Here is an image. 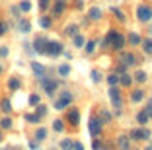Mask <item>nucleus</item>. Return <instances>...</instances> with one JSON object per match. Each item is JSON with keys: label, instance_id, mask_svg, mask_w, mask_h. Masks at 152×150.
Segmentation results:
<instances>
[{"label": "nucleus", "instance_id": "1", "mask_svg": "<svg viewBox=\"0 0 152 150\" xmlns=\"http://www.w3.org/2000/svg\"><path fill=\"white\" fill-rule=\"evenodd\" d=\"M105 45H109L111 49H115V51H121L123 49V45H125V37L121 35L119 31H115V29H111L107 33V37H105V41H103Z\"/></svg>", "mask_w": 152, "mask_h": 150}, {"label": "nucleus", "instance_id": "2", "mask_svg": "<svg viewBox=\"0 0 152 150\" xmlns=\"http://www.w3.org/2000/svg\"><path fill=\"white\" fill-rule=\"evenodd\" d=\"M45 53L51 55V57H58V55L63 53V45L57 43V41H47V45H45Z\"/></svg>", "mask_w": 152, "mask_h": 150}, {"label": "nucleus", "instance_id": "3", "mask_svg": "<svg viewBox=\"0 0 152 150\" xmlns=\"http://www.w3.org/2000/svg\"><path fill=\"white\" fill-rule=\"evenodd\" d=\"M137 18L140 20V22H148V20L152 18V8L150 6H139V8H137Z\"/></svg>", "mask_w": 152, "mask_h": 150}, {"label": "nucleus", "instance_id": "4", "mask_svg": "<svg viewBox=\"0 0 152 150\" xmlns=\"http://www.w3.org/2000/svg\"><path fill=\"white\" fill-rule=\"evenodd\" d=\"M70 102H72V94H70V92H64L63 96H61L57 102H55V109H58V111L64 109V107H66Z\"/></svg>", "mask_w": 152, "mask_h": 150}, {"label": "nucleus", "instance_id": "5", "mask_svg": "<svg viewBox=\"0 0 152 150\" xmlns=\"http://www.w3.org/2000/svg\"><path fill=\"white\" fill-rule=\"evenodd\" d=\"M90 132H92V137H98L99 132H102V121L99 119H90Z\"/></svg>", "mask_w": 152, "mask_h": 150}, {"label": "nucleus", "instance_id": "6", "mask_svg": "<svg viewBox=\"0 0 152 150\" xmlns=\"http://www.w3.org/2000/svg\"><path fill=\"white\" fill-rule=\"evenodd\" d=\"M109 97H111V102H113V105H115V107H121V103H123V102H121V92L117 88L109 90Z\"/></svg>", "mask_w": 152, "mask_h": 150}, {"label": "nucleus", "instance_id": "7", "mask_svg": "<svg viewBox=\"0 0 152 150\" xmlns=\"http://www.w3.org/2000/svg\"><path fill=\"white\" fill-rule=\"evenodd\" d=\"M78 121H80V113H78V109H70V111H68V123L76 127Z\"/></svg>", "mask_w": 152, "mask_h": 150}, {"label": "nucleus", "instance_id": "8", "mask_svg": "<svg viewBox=\"0 0 152 150\" xmlns=\"http://www.w3.org/2000/svg\"><path fill=\"white\" fill-rule=\"evenodd\" d=\"M131 137L133 138H150V132H148L146 129H137V131L131 132Z\"/></svg>", "mask_w": 152, "mask_h": 150}, {"label": "nucleus", "instance_id": "9", "mask_svg": "<svg viewBox=\"0 0 152 150\" xmlns=\"http://www.w3.org/2000/svg\"><path fill=\"white\" fill-rule=\"evenodd\" d=\"M45 45H47V41H45L43 37H37L35 43H33V47H35L37 53H45Z\"/></svg>", "mask_w": 152, "mask_h": 150}, {"label": "nucleus", "instance_id": "10", "mask_svg": "<svg viewBox=\"0 0 152 150\" xmlns=\"http://www.w3.org/2000/svg\"><path fill=\"white\" fill-rule=\"evenodd\" d=\"M43 86H45V92L47 94H53L57 90V82L55 80H43Z\"/></svg>", "mask_w": 152, "mask_h": 150}, {"label": "nucleus", "instance_id": "11", "mask_svg": "<svg viewBox=\"0 0 152 150\" xmlns=\"http://www.w3.org/2000/svg\"><path fill=\"white\" fill-rule=\"evenodd\" d=\"M64 0H57V4H55V10H53V16L57 18V16H61V14L64 12Z\"/></svg>", "mask_w": 152, "mask_h": 150}, {"label": "nucleus", "instance_id": "12", "mask_svg": "<svg viewBox=\"0 0 152 150\" xmlns=\"http://www.w3.org/2000/svg\"><path fill=\"white\" fill-rule=\"evenodd\" d=\"M31 68H33V72H35L39 78H43V76H45V68H43L41 62H31Z\"/></svg>", "mask_w": 152, "mask_h": 150}, {"label": "nucleus", "instance_id": "13", "mask_svg": "<svg viewBox=\"0 0 152 150\" xmlns=\"http://www.w3.org/2000/svg\"><path fill=\"white\" fill-rule=\"evenodd\" d=\"M121 62H125L127 66L134 64V55L133 53H123V55H121Z\"/></svg>", "mask_w": 152, "mask_h": 150}, {"label": "nucleus", "instance_id": "14", "mask_svg": "<svg viewBox=\"0 0 152 150\" xmlns=\"http://www.w3.org/2000/svg\"><path fill=\"white\" fill-rule=\"evenodd\" d=\"M88 16H90V20H99V18H102V10H99V8H90Z\"/></svg>", "mask_w": 152, "mask_h": 150}, {"label": "nucleus", "instance_id": "15", "mask_svg": "<svg viewBox=\"0 0 152 150\" xmlns=\"http://www.w3.org/2000/svg\"><path fill=\"white\" fill-rule=\"evenodd\" d=\"M29 29H31V23H29V20H22V22H20V31H22V33H27Z\"/></svg>", "mask_w": 152, "mask_h": 150}, {"label": "nucleus", "instance_id": "16", "mask_svg": "<svg viewBox=\"0 0 152 150\" xmlns=\"http://www.w3.org/2000/svg\"><path fill=\"white\" fill-rule=\"evenodd\" d=\"M0 109L4 111V113H10V111H12V103H10L8 100H2V102H0Z\"/></svg>", "mask_w": 152, "mask_h": 150}, {"label": "nucleus", "instance_id": "17", "mask_svg": "<svg viewBox=\"0 0 152 150\" xmlns=\"http://www.w3.org/2000/svg\"><path fill=\"white\" fill-rule=\"evenodd\" d=\"M117 144H119V148H123V150H129V140H127V137H119V142H117Z\"/></svg>", "mask_w": 152, "mask_h": 150}, {"label": "nucleus", "instance_id": "18", "mask_svg": "<svg viewBox=\"0 0 152 150\" xmlns=\"http://www.w3.org/2000/svg\"><path fill=\"white\" fill-rule=\"evenodd\" d=\"M58 74H61V76H68V74H70V66H68V64H61V66H58Z\"/></svg>", "mask_w": 152, "mask_h": 150}, {"label": "nucleus", "instance_id": "19", "mask_svg": "<svg viewBox=\"0 0 152 150\" xmlns=\"http://www.w3.org/2000/svg\"><path fill=\"white\" fill-rule=\"evenodd\" d=\"M119 82H121V86H129L131 82H133V78H131L129 74H125V72H123V76L119 78Z\"/></svg>", "mask_w": 152, "mask_h": 150}, {"label": "nucleus", "instance_id": "20", "mask_svg": "<svg viewBox=\"0 0 152 150\" xmlns=\"http://www.w3.org/2000/svg\"><path fill=\"white\" fill-rule=\"evenodd\" d=\"M142 97H144V92H142V90H137V92H133L131 100H133V102H140Z\"/></svg>", "mask_w": 152, "mask_h": 150}, {"label": "nucleus", "instance_id": "21", "mask_svg": "<svg viewBox=\"0 0 152 150\" xmlns=\"http://www.w3.org/2000/svg\"><path fill=\"white\" fill-rule=\"evenodd\" d=\"M137 121H139L140 125H144V123H146V121H148V115H146V111H144V109L140 111L139 115H137Z\"/></svg>", "mask_w": 152, "mask_h": 150}, {"label": "nucleus", "instance_id": "22", "mask_svg": "<svg viewBox=\"0 0 152 150\" xmlns=\"http://www.w3.org/2000/svg\"><path fill=\"white\" fill-rule=\"evenodd\" d=\"M142 49H144V53H148V55H150V53H152V39L142 41Z\"/></svg>", "mask_w": 152, "mask_h": 150}, {"label": "nucleus", "instance_id": "23", "mask_svg": "<svg viewBox=\"0 0 152 150\" xmlns=\"http://www.w3.org/2000/svg\"><path fill=\"white\" fill-rule=\"evenodd\" d=\"M72 144H74V142H72L70 138H66V140H61V148H63V150H72Z\"/></svg>", "mask_w": 152, "mask_h": 150}, {"label": "nucleus", "instance_id": "24", "mask_svg": "<svg viewBox=\"0 0 152 150\" xmlns=\"http://www.w3.org/2000/svg\"><path fill=\"white\" fill-rule=\"evenodd\" d=\"M129 43L131 45H139L140 43V37L137 35V33H131V35H129Z\"/></svg>", "mask_w": 152, "mask_h": 150}, {"label": "nucleus", "instance_id": "25", "mask_svg": "<svg viewBox=\"0 0 152 150\" xmlns=\"http://www.w3.org/2000/svg\"><path fill=\"white\" fill-rule=\"evenodd\" d=\"M45 137H47V131H45V129H37V132H35V138H37V140H43Z\"/></svg>", "mask_w": 152, "mask_h": 150}, {"label": "nucleus", "instance_id": "26", "mask_svg": "<svg viewBox=\"0 0 152 150\" xmlns=\"http://www.w3.org/2000/svg\"><path fill=\"white\" fill-rule=\"evenodd\" d=\"M8 86H10L12 90H18V88H20V80H18V78H10Z\"/></svg>", "mask_w": 152, "mask_h": 150}, {"label": "nucleus", "instance_id": "27", "mask_svg": "<svg viewBox=\"0 0 152 150\" xmlns=\"http://www.w3.org/2000/svg\"><path fill=\"white\" fill-rule=\"evenodd\" d=\"M134 80H139V82H144V80H146V72H144V70H139L137 74H134Z\"/></svg>", "mask_w": 152, "mask_h": 150}, {"label": "nucleus", "instance_id": "28", "mask_svg": "<svg viewBox=\"0 0 152 150\" xmlns=\"http://www.w3.org/2000/svg\"><path fill=\"white\" fill-rule=\"evenodd\" d=\"M20 10H22V12H29V10H31V4H29L27 0H23L22 4H20Z\"/></svg>", "mask_w": 152, "mask_h": 150}, {"label": "nucleus", "instance_id": "29", "mask_svg": "<svg viewBox=\"0 0 152 150\" xmlns=\"http://www.w3.org/2000/svg\"><path fill=\"white\" fill-rule=\"evenodd\" d=\"M0 125H2V129H10V127H12V119H8V117H4V119L0 121Z\"/></svg>", "mask_w": 152, "mask_h": 150}, {"label": "nucleus", "instance_id": "30", "mask_svg": "<svg viewBox=\"0 0 152 150\" xmlns=\"http://www.w3.org/2000/svg\"><path fill=\"white\" fill-rule=\"evenodd\" d=\"M26 119H27V121H31V123H39V121H41V117H39L37 113H33V115H27Z\"/></svg>", "mask_w": 152, "mask_h": 150}, {"label": "nucleus", "instance_id": "31", "mask_svg": "<svg viewBox=\"0 0 152 150\" xmlns=\"http://www.w3.org/2000/svg\"><path fill=\"white\" fill-rule=\"evenodd\" d=\"M74 45L76 47H82V45H84V37L82 35H74Z\"/></svg>", "mask_w": 152, "mask_h": 150}, {"label": "nucleus", "instance_id": "32", "mask_svg": "<svg viewBox=\"0 0 152 150\" xmlns=\"http://www.w3.org/2000/svg\"><path fill=\"white\" fill-rule=\"evenodd\" d=\"M53 129H55V131H63V129H64L63 121H55V123H53Z\"/></svg>", "mask_w": 152, "mask_h": 150}, {"label": "nucleus", "instance_id": "33", "mask_svg": "<svg viewBox=\"0 0 152 150\" xmlns=\"http://www.w3.org/2000/svg\"><path fill=\"white\" fill-rule=\"evenodd\" d=\"M29 103H31V105H37V103H39V96H37V94L29 96Z\"/></svg>", "mask_w": 152, "mask_h": 150}, {"label": "nucleus", "instance_id": "34", "mask_svg": "<svg viewBox=\"0 0 152 150\" xmlns=\"http://www.w3.org/2000/svg\"><path fill=\"white\" fill-rule=\"evenodd\" d=\"M107 82H109V84H111V86H115V84H117V82H119V76H115V74H111V76H109V78H107Z\"/></svg>", "mask_w": 152, "mask_h": 150}, {"label": "nucleus", "instance_id": "35", "mask_svg": "<svg viewBox=\"0 0 152 150\" xmlns=\"http://www.w3.org/2000/svg\"><path fill=\"white\" fill-rule=\"evenodd\" d=\"M49 4H51V0H39V8H41V10L49 8Z\"/></svg>", "mask_w": 152, "mask_h": 150}, {"label": "nucleus", "instance_id": "36", "mask_svg": "<svg viewBox=\"0 0 152 150\" xmlns=\"http://www.w3.org/2000/svg\"><path fill=\"white\" fill-rule=\"evenodd\" d=\"M94 49H96V43H94V41H88V43H86V51H88V53H92Z\"/></svg>", "mask_w": 152, "mask_h": 150}, {"label": "nucleus", "instance_id": "37", "mask_svg": "<svg viewBox=\"0 0 152 150\" xmlns=\"http://www.w3.org/2000/svg\"><path fill=\"white\" fill-rule=\"evenodd\" d=\"M39 23H41V27H49V26H51V20H49V18H41Z\"/></svg>", "mask_w": 152, "mask_h": 150}, {"label": "nucleus", "instance_id": "38", "mask_svg": "<svg viewBox=\"0 0 152 150\" xmlns=\"http://www.w3.org/2000/svg\"><path fill=\"white\" fill-rule=\"evenodd\" d=\"M76 31H78V29H76V26H68L66 27V33H68V35H74Z\"/></svg>", "mask_w": 152, "mask_h": 150}, {"label": "nucleus", "instance_id": "39", "mask_svg": "<svg viewBox=\"0 0 152 150\" xmlns=\"http://www.w3.org/2000/svg\"><path fill=\"white\" fill-rule=\"evenodd\" d=\"M6 29H8V26L0 22V35H4V33H6Z\"/></svg>", "mask_w": 152, "mask_h": 150}, {"label": "nucleus", "instance_id": "40", "mask_svg": "<svg viewBox=\"0 0 152 150\" xmlns=\"http://www.w3.org/2000/svg\"><path fill=\"white\" fill-rule=\"evenodd\" d=\"M92 76H94V82H99V80H102V76H99V72H98V70L92 72Z\"/></svg>", "mask_w": 152, "mask_h": 150}, {"label": "nucleus", "instance_id": "41", "mask_svg": "<svg viewBox=\"0 0 152 150\" xmlns=\"http://www.w3.org/2000/svg\"><path fill=\"white\" fill-rule=\"evenodd\" d=\"M37 115H45V105H37Z\"/></svg>", "mask_w": 152, "mask_h": 150}, {"label": "nucleus", "instance_id": "42", "mask_svg": "<svg viewBox=\"0 0 152 150\" xmlns=\"http://www.w3.org/2000/svg\"><path fill=\"white\" fill-rule=\"evenodd\" d=\"M72 148H74V150H84V146H82L80 142H74V144H72Z\"/></svg>", "mask_w": 152, "mask_h": 150}, {"label": "nucleus", "instance_id": "43", "mask_svg": "<svg viewBox=\"0 0 152 150\" xmlns=\"http://www.w3.org/2000/svg\"><path fill=\"white\" fill-rule=\"evenodd\" d=\"M144 111H146V115H148V119H150V117H152V103H150V105H148V107H146V109H144Z\"/></svg>", "mask_w": 152, "mask_h": 150}, {"label": "nucleus", "instance_id": "44", "mask_svg": "<svg viewBox=\"0 0 152 150\" xmlns=\"http://www.w3.org/2000/svg\"><path fill=\"white\" fill-rule=\"evenodd\" d=\"M113 12H115V16H117V20H123V18H125V16H123V14H121V12H119V10H113Z\"/></svg>", "mask_w": 152, "mask_h": 150}, {"label": "nucleus", "instance_id": "45", "mask_svg": "<svg viewBox=\"0 0 152 150\" xmlns=\"http://www.w3.org/2000/svg\"><path fill=\"white\" fill-rule=\"evenodd\" d=\"M6 55H8V49L2 47V49H0V57H6Z\"/></svg>", "mask_w": 152, "mask_h": 150}, {"label": "nucleus", "instance_id": "46", "mask_svg": "<svg viewBox=\"0 0 152 150\" xmlns=\"http://www.w3.org/2000/svg\"><path fill=\"white\" fill-rule=\"evenodd\" d=\"M94 148H96V150H99V148H102V142L96 140V142H94Z\"/></svg>", "mask_w": 152, "mask_h": 150}, {"label": "nucleus", "instance_id": "47", "mask_svg": "<svg viewBox=\"0 0 152 150\" xmlns=\"http://www.w3.org/2000/svg\"><path fill=\"white\" fill-rule=\"evenodd\" d=\"M144 150H152V146H146V148H144Z\"/></svg>", "mask_w": 152, "mask_h": 150}, {"label": "nucleus", "instance_id": "48", "mask_svg": "<svg viewBox=\"0 0 152 150\" xmlns=\"http://www.w3.org/2000/svg\"><path fill=\"white\" fill-rule=\"evenodd\" d=\"M0 140H2V135H0Z\"/></svg>", "mask_w": 152, "mask_h": 150}, {"label": "nucleus", "instance_id": "49", "mask_svg": "<svg viewBox=\"0 0 152 150\" xmlns=\"http://www.w3.org/2000/svg\"><path fill=\"white\" fill-rule=\"evenodd\" d=\"M0 72H2V68H0Z\"/></svg>", "mask_w": 152, "mask_h": 150}, {"label": "nucleus", "instance_id": "50", "mask_svg": "<svg viewBox=\"0 0 152 150\" xmlns=\"http://www.w3.org/2000/svg\"><path fill=\"white\" fill-rule=\"evenodd\" d=\"M150 33H152V29H150Z\"/></svg>", "mask_w": 152, "mask_h": 150}]
</instances>
